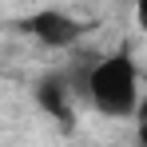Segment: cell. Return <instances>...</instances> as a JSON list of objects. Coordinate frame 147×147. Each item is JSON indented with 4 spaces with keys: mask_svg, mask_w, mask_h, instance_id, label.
<instances>
[{
    "mask_svg": "<svg viewBox=\"0 0 147 147\" xmlns=\"http://www.w3.org/2000/svg\"><path fill=\"white\" fill-rule=\"evenodd\" d=\"M24 32L36 36L44 48H72L84 36V24L76 16H68V12H60V8H40V12H32L24 20Z\"/></svg>",
    "mask_w": 147,
    "mask_h": 147,
    "instance_id": "obj_2",
    "label": "cell"
},
{
    "mask_svg": "<svg viewBox=\"0 0 147 147\" xmlns=\"http://www.w3.org/2000/svg\"><path fill=\"white\" fill-rule=\"evenodd\" d=\"M135 20H139V28L147 32V0H139V4H135Z\"/></svg>",
    "mask_w": 147,
    "mask_h": 147,
    "instance_id": "obj_5",
    "label": "cell"
},
{
    "mask_svg": "<svg viewBox=\"0 0 147 147\" xmlns=\"http://www.w3.org/2000/svg\"><path fill=\"white\" fill-rule=\"evenodd\" d=\"M36 103H40V111L52 115L64 131L76 127V107H72L76 92H72V84H68L64 72H44L40 80H36Z\"/></svg>",
    "mask_w": 147,
    "mask_h": 147,
    "instance_id": "obj_3",
    "label": "cell"
},
{
    "mask_svg": "<svg viewBox=\"0 0 147 147\" xmlns=\"http://www.w3.org/2000/svg\"><path fill=\"white\" fill-rule=\"evenodd\" d=\"M135 135H139V147H147V99L139 103V111H135Z\"/></svg>",
    "mask_w": 147,
    "mask_h": 147,
    "instance_id": "obj_4",
    "label": "cell"
},
{
    "mask_svg": "<svg viewBox=\"0 0 147 147\" xmlns=\"http://www.w3.org/2000/svg\"><path fill=\"white\" fill-rule=\"evenodd\" d=\"M88 103L99 115H111V119H127L139 111V103H143L139 99V72H135L127 52L99 56L92 84H88Z\"/></svg>",
    "mask_w": 147,
    "mask_h": 147,
    "instance_id": "obj_1",
    "label": "cell"
}]
</instances>
